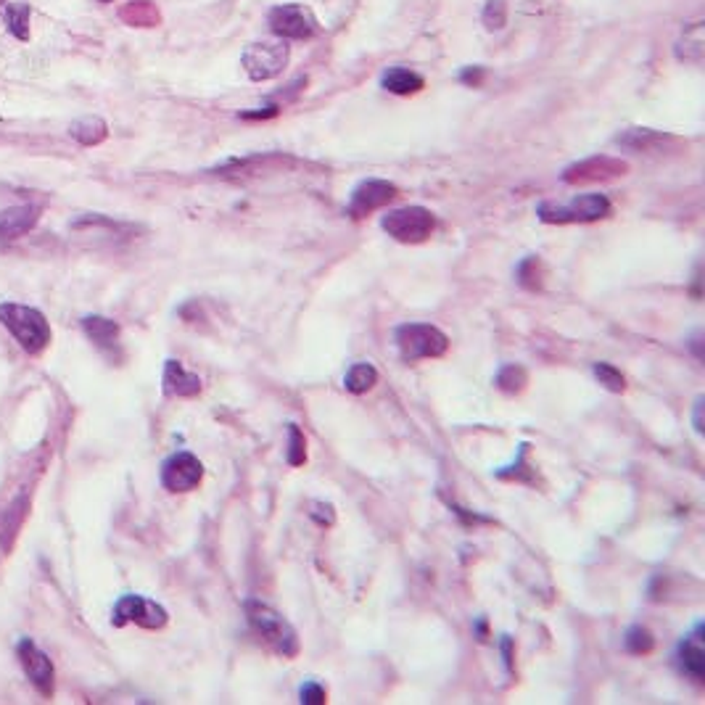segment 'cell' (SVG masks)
I'll return each mask as SVG.
<instances>
[{
    "mask_svg": "<svg viewBox=\"0 0 705 705\" xmlns=\"http://www.w3.org/2000/svg\"><path fill=\"white\" fill-rule=\"evenodd\" d=\"M246 621L251 631L259 637V642H265L275 655L280 658H296L302 645H299V634L296 628L288 624V619L283 613H277L273 605L262 602V600H246Z\"/></svg>",
    "mask_w": 705,
    "mask_h": 705,
    "instance_id": "6da1fadb",
    "label": "cell"
},
{
    "mask_svg": "<svg viewBox=\"0 0 705 705\" xmlns=\"http://www.w3.org/2000/svg\"><path fill=\"white\" fill-rule=\"evenodd\" d=\"M0 325L16 339V344L27 354H42L50 344V322L42 312L27 304L3 302L0 304Z\"/></svg>",
    "mask_w": 705,
    "mask_h": 705,
    "instance_id": "7a4b0ae2",
    "label": "cell"
},
{
    "mask_svg": "<svg viewBox=\"0 0 705 705\" xmlns=\"http://www.w3.org/2000/svg\"><path fill=\"white\" fill-rule=\"evenodd\" d=\"M399 357L404 362H418V359H438L449 349V339L441 328L431 322H404L393 333Z\"/></svg>",
    "mask_w": 705,
    "mask_h": 705,
    "instance_id": "3957f363",
    "label": "cell"
},
{
    "mask_svg": "<svg viewBox=\"0 0 705 705\" xmlns=\"http://www.w3.org/2000/svg\"><path fill=\"white\" fill-rule=\"evenodd\" d=\"M613 209L610 198L602 194H584L576 196L568 203H552V201H542L537 214L542 222L547 225H571V222H597L602 217H608Z\"/></svg>",
    "mask_w": 705,
    "mask_h": 705,
    "instance_id": "277c9868",
    "label": "cell"
},
{
    "mask_svg": "<svg viewBox=\"0 0 705 705\" xmlns=\"http://www.w3.org/2000/svg\"><path fill=\"white\" fill-rule=\"evenodd\" d=\"M381 228L399 243H423L436 230V217L426 206H402L384 214Z\"/></svg>",
    "mask_w": 705,
    "mask_h": 705,
    "instance_id": "5b68a950",
    "label": "cell"
},
{
    "mask_svg": "<svg viewBox=\"0 0 705 705\" xmlns=\"http://www.w3.org/2000/svg\"><path fill=\"white\" fill-rule=\"evenodd\" d=\"M288 45L275 40V42H251L243 56H240V64L246 69V75L254 79V82H265V79L277 77L285 64H288Z\"/></svg>",
    "mask_w": 705,
    "mask_h": 705,
    "instance_id": "8992f818",
    "label": "cell"
},
{
    "mask_svg": "<svg viewBox=\"0 0 705 705\" xmlns=\"http://www.w3.org/2000/svg\"><path fill=\"white\" fill-rule=\"evenodd\" d=\"M169 621V613L143 594H124L119 597L112 613V624L114 627H127V624H138L140 628H164Z\"/></svg>",
    "mask_w": 705,
    "mask_h": 705,
    "instance_id": "52a82bcc",
    "label": "cell"
},
{
    "mask_svg": "<svg viewBox=\"0 0 705 705\" xmlns=\"http://www.w3.org/2000/svg\"><path fill=\"white\" fill-rule=\"evenodd\" d=\"M267 24L280 40H310L317 35V19L307 5L285 3L267 14Z\"/></svg>",
    "mask_w": 705,
    "mask_h": 705,
    "instance_id": "ba28073f",
    "label": "cell"
},
{
    "mask_svg": "<svg viewBox=\"0 0 705 705\" xmlns=\"http://www.w3.org/2000/svg\"><path fill=\"white\" fill-rule=\"evenodd\" d=\"M201 481H203V463L191 452H175L161 465V486L172 494L194 492Z\"/></svg>",
    "mask_w": 705,
    "mask_h": 705,
    "instance_id": "9c48e42d",
    "label": "cell"
},
{
    "mask_svg": "<svg viewBox=\"0 0 705 705\" xmlns=\"http://www.w3.org/2000/svg\"><path fill=\"white\" fill-rule=\"evenodd\" d=\"M628 172L627 161L613 157H592L565 167L563 172V183L568 185H589V183H605V180H616L624 177Z\"/></svg>",
    "mask_w": 705,
    "mask_h": 705,
    "instance_id": "30bf717a",
    "label": "cell"
},
{
    "mask_svg": "<svg viewBox=\"0 0 705 705\" xmlns=\"http://www.w3.org/2000/svg\"><path fill=\"white\" fill-rule=\"evenodd\" d=\"M296 158L285 154H257V157L228 158L225 164L214 167L212 172L228 180H243V177H257L262 172H283L285 167H294Z\"/></svg>",
    "mask_w": 705,
    "mask_h": 705,
    "instance_id": "8fae6325",
    "label": "cell"
},
{
    "mask_svg": "<svg viewBox=\"0 0 705 705\" xmlns=\"http://www.w3.org/2000/svg\"><path fill=\"white\" fill-rule=\"evenodd\" d=\"M16 655H19V664L24 668L27 679L38 687L45 698H50V695H53V687H56V671H53L50 658L40 650L30 637H24V639L16 645Z\"/></svg>",
    "mask_w": 705,
    "mask_h": 705,
    "instance_id": "7c38bea8",
    "label": "cell"
},
{
    "mask_svg": "<svg viewBox=\"0 0 705 705\" xmlns=\"http://www.w3.org/2000/svg\"><path fill=\"white\" fill-rule=\"evenodd\" d=\"M393 198H396V185L389 180H362L352 191L347 214L354 220H362V217L373 214L375 209H384Z\"/></svg>",
    "mask_w": 705,
    "mask_h": 705,
    "instance_id": "4fadbf2b",
    "label": "cell"
},
{
    "mask_svg": "<svg viewBox=\"0 0 705 705\" xmlns=\"http://www.w3.org/2000/svg\"><path fill=\"white\" fill-rule=\"evenodd\" d=\"M82 330L98 352H104L114 362H122V344H119L122 328H119V322H114L112 317L87 314V317H82Z\"/></svg>",
    "mask_w": 705,
    "mask_h": 705,
    "instance_id": "5bb4252c",
    "label": "cell"
},
{
    "mask_svg": "<svg viewBox=\"0 0 705 705\" xmlns=\"http://www.w3.org/2000/svg\"><path fill=\"white\" fill-rule=\"evenodd\" d=\"M703 631V624H698L692 634H687V637L679 642V650H676V661H679L682 673H687V676L695 679V682H705Z\"/></svg>",
    "mask_w": 705,
    "mask_h": 705,
    "instance_id": "9a60e30c",
    "label": "cell"
},
{
    "mask_svg": "<svg viewBox=\"0 0 705 705\" xmlns=\"http://www.w3.org/2000/svg\"><path fill=\"white\" fill-rule=\"evenodd\" d=\"M40 220V209L35 203H19L0 212V238L14 240L22 235L32 233Z\"/></svg>",
    "mask_w": 705,
    "mask_h": 705,
    "instance_id": "2e32d148",
    "label": "cell"
},
{
    "mask_svg": "<svg viewBox=\"0 0 705 705\" xmlns=\"http://www.w3.org/2000/svg\"><path fill=\"white\" fill-rule=\"evenodd\" d=\"M161 384H164V393H167V396L191 399V396H198V393H201V378H198L196 373L185 370L180 359H167V362H164Z\"/></svg>",
    "mask_w": 705,
    "mask_h": 705,
    "instance_id": "e0dca14e",
    "label": "cell"
},
{
    "mask_svg": "<svg viewBox=\"0 0 705 705\" xmlns=\"http://www.w3.org/2000/svg\"><path fill=\"white\" fill-rule=\"evenodd\" d=\"M705 56V24L703 19L690 22L682 32V38L676 40V59L682 61H692L700 64Z\"/></svg>",
    "mask_w": 705,
    "mask_h": 705,
    "instance_id": "ac0fdd59",
    "label": "cell"
},
{
    "mask_svg": "<svg viewBox=\"0 0 705 705\" xmlns=\"http://www.w3.org/2000/svg\"><path fill=\"white\" fill-rule=\"evenodd\" d=\"M381 87L389 90V93H393V95H412V93H418V90L426 87V79L420 77L418 72H412V69L392 67V69L384 72V77H381Z\"/></svg>",
    "mask_w": 705,
    "mask_h": 705,
    "instance_id": "d6986e66",
    "label": "cell"
},
{
    "mask_svg": "<svg viewBox=\"0 0 705 705\" xmlns=\"http://www.w3.org/2000/svg\"><path fill=\"white\" fill-rule=\"evenodd\" d=\"M616 140L631 151H661L673 138H668L664 132H655V130H647V127H634V130L621 132Z\"/></svg>",
    "mask_w": 705,
    "mask_h": 705,
    "instance_id": "ffe728a7",
    "label": "cell"
},
{
    "mask_svg": "<svg viewBox=\"0 0 705 705\" xmlns=\"http://www.w3.org/2000/svg\"><path fill=\"white\" fill-rule=\"evenodd\" d=\"M69 135L72 140H77L79 146H98L109 138V124L101 117H79L69 124Z\"/></svg>",
    "mask_w": 705,
    "mask_h": 705,
    "instance_id": "44dd1931",
    "label": "cell"
},
{
    "mask_svg": "<svg viewBox=\"0 0 705 705\" xmlns=\"http://www.w3.org/2000/svg\"><path fill=\"white\" fill-rule=\"evenodd\" d=\"M119 19L130 27H157L161 14L151 0H132L119 11Z\"/></svg>",
    "mask_w": 705,
    "mask_h": 705,
    "instance_id": "7402d4cb",
    "label": "cell"
},
{
    "mask_svg": "<svg viewBox=\"0 0 705 705\" xmlns=\"http://www.w3.org/2000/svg\"><path fill=\"white\" fill-rule=\"evenodd\" d=\"M378 384V370L370 362H354L352 367L347 370L344 386L349 393H367L373 386Z\"/></svg>",
    "mask_w": 705,
    "mask_h": 705,
    "instance_id": "603a6c76",
    "label": "cell"
},
{
    "mask_svg": "<svg viewBox=\"0 0 705 705\" xmlns=\"http://www.w3.org/2000/svg\"><path fill=\"white\" fill-rule=\"evenodd\" d=\"M494 384H497L500 392L520 393L526 389V384H529V373H526L523 365H502L497 378H494Z\"/></svg>",
    "mask_w": 705,
    "mask_h": 705,
    "instance_id": "cb8c5ba5",
    "label": "cell"
},
{
    "mask_svg": "<svg viewBox=\"0 0 705 705\" xmlns=\"http://www.w3.org/2000/svg\"><path fill=\"white\" fill-rule=\"evenodd\" d=\"M5 24L16 40H30V5L27 3L5 5Z\"/></svg>",
    "mask_w": 705,
    "mask_h": 705,
    "instance_id": "d4e9b609",
    "label": "cell"
},
{
    "mask_svg": "<svg viewBox=\"0 0 705 705\" xmlns=\"http://www.w3.org/2000/svg\"><path fill=\"white\" fill-rule=\"evenodd\" d=\"M592 373H594V378H597V384H600L602 389H608V392L613 393L627 392V378H624V373H621L619 367H613L610 362H594V365H592Z\"/></svg>",
    "mask_w": 705,
    "mask_h": 705,
    "instance_id": "484cf974",
    "label": "cell"
},
{
    "mask_svg": "<svg viewBox=\"0 0 705 705\" xmlns=\"http://www.w3.org/2000/svg\"><path fill=\"white\" fill-rule=\"evenodd\" d=\"M624 647L631 655H650L655 650V637L645 627H628L624 634Z\"/></svg>",
    "mask_w": 705,
    "mask_h": 705,
    "instance_id": "4316f807",
    "label": "cell"
},
{
    "mask_svg": "<svg viewBox=\"0 0 705 705\" xmlns=\"http://www.w3.org/2000/svg\"><path fill=\"white\" fill-rule=\"evenodd\" d=\"M285 457L294 468L307 463V438L296 423H288V452H285Z\"/></svg>",
    "mask_w": 705,
    "mask_h": 705,
    "instance_id": "83f0119b",
    "label": "cell"
},
{
    "mask_svg": "<svg viewBox=\"0 0 705 705\" xmlns=\"http://www.w3.org/2000/svg\"><path fill=\"white\" fill-rule=\"evenodd\" d=\"M518 283L529 291H539L542 288V259L539 257H526L518 265Z\"/></svg>",
    "mask_w": 705,
    "mask_h": 705,
    "instance_id": "f1b7e54d",
    "label": "cell"
},
{
    "mask_svg": "<svg viewBox=\"0 0 705 705\" xmlns=\"http://www.w3.org/2000/svg\"><path fill=\"white\" fill-rule=\"evenodd\" d=\"M505 22H508V5H505V0H489V3L484 5V24H486L489 30H502Z\"/></svg>",
    "mask_w": 705,
    "mask_h": 705,
    "instance_id": "f546056e",
    "label": "cell"
},
{
    "mask_svg": "<svg viewBox=\"0 0 705 705\" xmlns=\"http://www.w3.org/2000/svg\"><path fill=\"white\" fill-rule=\"evenodd\" d=\"M299 700H302L304 705H322L325 700H328V692H325V687H322L320 682L310 679V682L302 684V690H299Z\"/></svg>",
    "mask_w": 705,
    "mask_h": 705,
    "instance_id": "4dcf8cb0",
    "label": "cell"
},
{
    "mask_svg": "<svg viewBox=\"0 0 705 705\" xmlns=\"http://www.w3.org/2000/svg\"><path fill=\"white\" fill-rule=\"evenodd\" d=\"M460 79H463L465 85H473V87H475V85H481V79H484V69H481V67H468V69L460 75Z\"/></svg>",
    "mask_w": 705,
    "mask_h": 705,
    "instance_id": "1f68e13d",
    "label": "cell"
},
{
    "mask_svg": "<svg viewBox=\"0 0 705 705\" xmlns=\"http://www.w3.org/2000/svg\"><path fill=\"white\" fill-rule=\"evenodd\" d=\"M695 431L703 433V396L695 399Z\"/></svg>",
    "mask_w": 705,
    "mask_h": 705,
    "instance_id": "d6a6232c",
    "label": "cell"
},
{
    "mask_svg": "<svg viewBox=\"0 0 705 705\" xmlns=\"http://www.w3.org/2000/svg\"><path fill=\"white\" fill-rule=\"evenodd\" d=\"M277 114V106H267V112H243L240 119H267Z\"/></svg>",
    "mask_w": 705,
    "mask_h": 705,
    "instance_id": "836d02e7",
    "label": "cell"
},
{
    "mask_svg": "<svg viewBox=\"0 0 705 705\" xmlns=\"http://www.w3.org/2000/svg\"><path fill=\"white\" fill-rule=\"evenodd\" d=\"M502 655H505V666H508V671H512V639L510 637H502Z\"/></svg>",
    "mask_w": 705,
    "mask_h": 705,
    "instance_id": "e575fe53",
    "label": "cell"
},
{
    "mask_svg": "<svg viewBox=\"0 0 705 705\" xmlns=\"http://www.w3.org/2000/svg\"><path fill=\"white\" fill-rule=\"evenodd\" d=\"M101 3H112V0H101Z\"/></svg>",
    "mask_w": 705,
    "mask_h": 705,
    "instance_id": "d590c367",
    "label": "cell"
},
{
    "mask_svg": "<svg viewBox=\"0 0 705 705\" xmlns=\"http://www.w3.org/2000/svg\"><path fill=\"white\" fill-rule=\"evenodd\" d=\"M3 3H5V0H0V5H3Z\"/></svg>",
    "mask_w": 705,
    "mask_h": 705,
    "instance_id": "8d00e7d4",
    "label": "cell"
}]
</instances>
